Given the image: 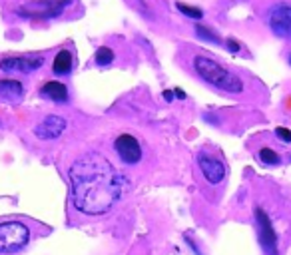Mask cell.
Listing matches in <instances>:
<instances>
[{"label":"cell","instance_id":"cell-5","mask_svg":"<svg viewBox=\"0 0 291 255\" xmlns=\"http://www.w3.org/2000/svg\"><path fill=\"white\" fill-rule=\"evenodd\" d=\"M254 216H256L258 238H260V244H262L264 252L268 255H278V236H276V230H274V226H272L270 216H268L262 208H256Z\"/></svg>","mask_w":291,"mask_h":255},{"label":"cell","instance_id":"cell-21","mask_svg":"<svg viewBox=\"0 0 291 255\" xmlns=\"http://www.w3.org/2000/svg\"><path fill=\"white\" fill-rule=\"evenodd\" d=\"M174 94H176V96H178L180 100H184V98H186V94H184V90H180V88H176V90H174Z\"/></svg>","mask_w":291,"mask_h":255},{"label":"cell","instance_id":"cell-22","mask_svg":"<svg viewBox=\"0 0 291 255\" xmlns=\"http://www.w3.org/2000/svg\"><path fill=\"white\" fill-rule=\"evenodd\" d=\"M290 64H291V54H290Z\"/></svg>","mask_w":291,"mask_h":255},{"label":"cell","instance_id":"cell-17","mask_svg":"<svg viewBox=\"0 0 291 255\" xmlns=\"http://www.w3.org/2000/svg\"><path fill=\"white\" fill-rule=\"evenodd\" d=\"M176 8H178L184 16L194 18V20H200V18L204 16V12H202L200 8H194V6H188V4H182V2H178V4H176Z\"/></svg>","mask_w":291,"mask_h":255},{"label":"cell","instance_id":"cell-7","mask_svg":"<svg viewBox=\"0 0 291 255\" xmlns=\"http://www.w3.org/2000/svg\"><path fill=\"white\" fill-rule=\"evenodd\" d=\"M270 28L282 38H291V6L276 4L270 10Z\"/></svg>","mask_w":291,"mask_h":255},{"label":"cell","instance_id":"cell-19","mask_svg":"<svg viewBox=\"0 0 291 255\" xmlns=\"http://www.w3.org/2000/svg\"><path fill=\"white\" fill-rule=\"evenodd\" d=\"M226 46H230V50H232V52H240V48H242V46H240L236 40H232V38H230V40H226Z\"/></svg>","mask_w":291,"mask_h":255},{"label":"cell","instance_id":"cell-4","mask_svg":"<svg viewBox=\"0 0 291 255\" xmlns=\"http://www.w3.org/2000/svg\"><path fill=\"white\" fill-rule=\"evenodd\" d=\"M68 6V0H34L26 2L18 8V14L22 18H56L64 12Z\"/></svg>","mask_w":291,"mask_h":255},{"label":"cell","instance_id":"cell-12","mask_svg":"<svg viewBox=\"0 0 291 255\" xmlns=\"http://www.w3.org/2000/svg\"><path fill=\"white\" fill-rule=\"evenodd\" d=\"M72 54L68 50H60L54 58V64H52V70L56 76H68L72 72Z\"/></svg>","mask_w":291,"mask_h":255},{"label":"cell","instance_id":"cell-16","mask_svg":"<svg viewBox=\"0 0 291 255\" xmlns=\"http://www.w3.org/2000/svg\"><path fill=\"white\" fill-rule=\"evenodd\" d=\"M260 160H262L266 166H278V164H280V156H278V152H274L272 148H262V150H260Z\"/></svg>","mask_w":291,"mask_h":255},{"label":"cell","instance_id":"cell-13","mask_svg":"<svg viewBox=\"0 0 291 255\" xmlns=\"http://www.w3.org/2000/svg\"><path fill=\"white\" fill-rule=\"evenodd\" d=\"M24 92L22 82L18 80H0V98L6 100H18Z\"/></svg>","mask_w":291,"mask_h":255},{"label":"cell","instance_id":"cell-8","mask_svg":"<svg viewBox=\"0 0 291 255\" xmlns=\"http://www.w3.org/2000/svg\"><path fill=\"white\" fill-rule=\"evenodd\" d=\"M44 64V60L40 56L36 58H26V56H10L0 60V70L2 72H18V74H30L34 70H38Z\"/></svg>","mask_w":291,"mask_h":255},{"label":"cell","instance_id":"cell-9","mask_svg":"<svg viewBox=\"0 0 291 255\" xmlns=\"http://www.w3.org/2000/svg\"><path fill=\"white\" fill-rule=\"evenodd\" d=\"M198 166L204 174V178L210 182V184H222L224 178H226V166L224 162L212 158V156H206V154H200L198 156Z\"/></svg>","mask_w":291,"mask_h":255},{"label":"cell","instance_id":"cell-14","mask_svg":"<svg viewBox=\"0 0 291 255\" xmlns=\"http://www.w3.org/2000/svg\"><path fill=\"white\" fill-rule=\"evenodd\" d=\"M196 34H198V38H202L204 42H210V44H222V38H220L214 30H210V28L198 26V28H196Z\"/></svg>","mask_w":291,"mask_h":255},{"label":"cell","instance_id":"cell-10","mask_svg":"<svg viewBox=\"0 0 291 255\" xmlns=\"http://www.w3.org/2000/svg\"><path fill=\"white\" fill-rule=\"evenodd\" d=\"M66 126H68V124H66L64 118H60V116H46V118L34 128V134H36V138H40V140H54V138H58V136L64 134Z\"/></svg>","mask_w":291,"mask_h":255},{"label":"cell","instance_id":"cell-6","mask_svg":"<svg viewBox=\"0 0 291 255\" xmlns=\"http://www.w3.org/2000/svg\"><path fill=\"white\" fill-rule=\"evenodd\" d=\"M114 150H116V154L120 156V160L124 164H138L142 160V146L130 134L118 136L116 142H114Z\"/></svg>","mask_w":291,"mask_h":255},{"label":"cell","instance_id":"cell-15","mask_svg":"<svg viewBox=\"0 0 291 255\" xmlns=\"http://www.w3.org/2000/svg\"><path fill=\"white\" fill-rule=\"evenodd\" d=\"M112 60H114V52H112L108 46L98 48V52H96V56H94V62H96L98 66H108Z\"/></svg>","mask_w":291,"mask_h":255},{"label":"cell","instance_id":"cell-2","mask_svg":"<svg viewBox=\"0 0 291 255\" xmlns=\"http://www.w3.org/2000/svg\"><path fill=\"white\" fill-rule=\"evenodd\" d=\"M194 68L198 72V76L202 80H206L208 84L230 92V94H240L244 90V84L238 76H234L230 70H226L224 66H220L218 62L206 58V56H196L194 58Z\"/></svg>","mask_w":291,"mask_h":255},{"label":"cell","instance_id":"cell-3","mask_svg":"<svg viewBox=\"0 0 291 255\" xmlns=\"http://www.w3.org/2000/svg\"><path fill=\"white\" fill-rule=\"evenodd\" d=\"M30 240V230L20 222L0 224V254H12L22 250Z\"/></svg>","mask_w":291,"mask_h":255},{"label":"cell","instance_id":"cell-11","mask_svg":"<svg viewBox=\"0 0 291 255\" xmlns=\"http://www.w3.org/2000/svg\"><path fill=\"white\" fill-rule=\"evenodd\" d=\"M40 96H44V98H48L52 102L62 104V102H68V88H66V84L52 80V82H46L40 88Z\"/></svg>","mask_w":291,"mask_h":255},{"label":"cell","instance_id":"cell-1","mask_svg":"<svg viewBox=\"0 0 291 255\" xmlns=\"http://www.w3.org/2000/svg\"><path fill=\"white\" fill-rule=\"evenodd\" d=\"M70 184L76 210L88 216L110 212L122 194L120 174L98 152H90L70 166Z\"/></svg>","mask_w":291,"mask_h":255},{"label":"cell","instance_id":"cell-18","mask_svg":"<svg viewBox=\"0 0 291 255\" xmlns=\"http://www.w3.org/2000/svg\"><path fill=\"white\" fill-rule=\"evenodd\" d=\"M276 136H278L282 142H286V144H290L291 142V132L288 128H278V130H276Z\"/></svg>","mask_w":291,"mask_h":255},{"label":"cell","instance_id":"cell-20","mask_svg":"<svg viewBox=\"0 0 291 255\" xmlns=\"http://www.w3.org/2000/svg\"><path fill=\"white\" fill-rule=\"evenodd\" d=\"M164 98H166L168 102H172V100H174V92H172V90H166V92H164Z\"/></svg>","mask_w":291,"mask_h":255}]
</instances>
